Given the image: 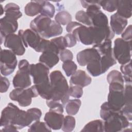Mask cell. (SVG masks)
Segmentation results:
<instances>
[{
	"label": "cell",
	"instance_id": "obj_45",
	"mask_svg": "<svg viewBox=\"0 0 132 132\" xmlns=\"http://www.w3.org/2000/svg\"><path fill=\"white\" fill-rule=\"evenodd\" d=\"M67 47H72L77 43V40L72 34H67L64 36Z\"/></svg>",
	"mask_w": 132,
	"mask_h": 132
},
{
	"label": "cell",
	"instance_id": "obj_46",
	"mask_svg": "<svg viewBox=\"0 0 132 132\" xmlns=\"http://www.w3.org/2000/svg\"><path fill=\"white\" fill-rule=\"evenodd\" d=\"M131 25H129L121 34L122 39L126 41H131Z\"/></svg>",
	"mask_w": 132,
	"mask_h": 132
},
{
	"label": "cell",
	"instance_id": "obj_9",
	"mask_svg": "<svg viewBox=\"0 0 132 132\" xmlns=\"http://www.w3.org/2000/svg\"><path fill=\"white\" fill-rule=\"evenodd\" d=\"M49 69L41 62L31 64L29 66L30 75L33 78L35 85L39 86L50 82Z\"/></svg>",
	"mask_w": 132,
	"mask_h": 132
},
{
	"label": "cell",
	"instance_id": "obj_33",
	"mask_svg": "<svg viewBox=\"0 0 132 132\" xmlns=\"http://www.w3.org/2000/svg\"><path fill=\"white\" fill-rule=\"evenodd\" d=\"M76 125V120L72 116H67L64 118L61 129L64 132H71L74 130Z\"/></svg>",
	"mask_w": 132,
	"mask_h": 132
},
{
	"label": "cell",
	"instance_id": "obj_22",
	"mask_svg": "<svg viewBox=\"0 0 132 132\" xmlns=\"http://www.w3.org/2000/svg\"><path fill=\"white\" fill-rule=\"evenodd\" d=\"M132 1H118L117 13L120 16L127 19L131 16Z\"/></svg>",
	"mask_w": 132,
	"mask_h": 132
},
{
	"label": "cell",
	"instance_id": "obj_20",
	"mask_svg": "<svg viewBox=\"0 0 132 132\" xmlns=\"http://www.w3.org/2000/svg\"><path fill=\"white\" fill-rule=\"evenodd\" d=\"M110 25L114 34L118 35H121L127 25V20L116 12L111 15Z\"/></svg>",
	"mask_w": 132,
	"mask_h": 132
},
{
	"label": "cell",
	"instance_id": "obj_10",
	"mask_svg": "<svg viewBox=\"0 0 132 132\" xmlns=\"http://www.w3.org/2000/svg\"><path fill=\"white\" fill-rule=\"evenodd\" d=\"M4 45L18 56H22L25 52V46L21 37L15 34H10L6 36L4 41Z\"/></svg>",
	"mask_w": 132,
	"mask_h": 132
},
{
	"label": "cell",
	"instance_id": "obj_12",
	"mask_svg": "<svg viewBox=\"0 0 132 132\" xmlns=\"http://www.w3.org/2000/svg\"><path fill=\"white\" fill-rule=\"evenodd\" d=\"M77 41L86 45H93V35L91 26H86L82 24L76 27L71 32Z\"/></svg>",
	"mask_w": 132,
	"mask_h": 132
},
{
	"label": "cell",
	"instance_id": "obj_36",
	"mask_svg": "<svg viewBox=\"0 0 132 132\" xmlns=\"http://www.w3.org/2000/svg\"><path fill=\"white\" fill-rule=\"evenodd\" d=\"M118 1L117 0H107L98 1V4L104 10L109 12H112L117 10Z\"/></svg>",
	"mask_w": 132,
	"mask_h": 132
},
{
	"label": "cell",
	"instance_id": "obj_7",
	"mask_svg": "<svg viewBox=\"0 0 132 132\" xmlns=\"http://www.w3.org/2000/svg\"><path fill=\"white\" fill-rule=\"evenodd\" d=\"M16 55L10 50L2 49L1 51L0 69L1 74L5 76L11 75L17 65Z\"/></svg>",
	"mask_w": 132,
	"mask_h": 132
},
{
	"label": "cell",
	"instance_id": "obj_26",
	"mask_svg": "<svg viewBox=\"0 0 132 132\" xmlns=\"http://www.w3.org/2000/svg\"><path fill=\"white\" fill-rule=\"evenodd\" d=\"M81 131L104 132V121L101 120H95L90 121L84 127Z\"/></svg>",
	"mask_w": 132,
	"mask_h": 132
},
{
	"label": "cell",
	"instance_id": "obj_30",
	"mask_svg": "<svg viewBox=\"0 0 132 132\" xmlns=\"http://www.w3.org/2000/svg\"><path fill=\"white\" fill-rule=\"evenodd\" d=\"M92 47L95 48L102 56L112 50V42L111 40L107 39L100 44L93 45Z\"/></svg>",
	"mask_w": 132,
	"mask_h": 132
},
{
	"label": "cell",
	"instance_id": "obj_37",
	"mask_svg": "<svg viewBox=\"0 0 132 132\" xmlns=\"http://www.w3.org/2000/svg\"><path fill=\"white\" fill-rule=\"evenodd\" d=\"M75 19L81 24H84L86 26H92V22L87 12L84 10H79L77 11L75 14Z\"/></svg>",
	"mask_w": 132,
	"mask_h": 132
},
{
	"label": "cell",
	"instance_id": "obj_5",
	"mask_svg": "<svg viewBox=\"0 0 132 132\" xmlns=\"http://www.w3.org/2000/svg\"><path fill=\"white\" fill-rule=\"evenodd\" d=\"M38 95L39 93L35 85L26 89L15 88L9 93L10 98L12 101L18 102L21 107L29 106L31 103L32 98L36 97Z\"/></svg>",
	"mask_w": 132,
	"mask_h": 132
},
{
	"label": "cell",
	"instance_id": "obj_1",
	"mask_svg": "<svg viewBox=\"0 0 132 132\" xmlns=\"http://www.w3.org/2000/svg\"><path fill=\"white\" fill-rule=\"evenodd\" d=\"M30 27L45 39L58 36L63 31L61 25L42 14L38 15L30 22Z\"/></svg>",
	"mask_w": 132,
	"mask_h": 132
},
{
	"label": "cell",
	"instance_id": "obj_29",
	"mask_svg": "<svg viewBox=\"0 0 132 132\" xmlns=\"http://www.w3.org/2000/svg\"><path fill=\"white\" fill-rule=\"evenodd\" d=\"M41 10L40 14L50 18L54 17L55 13V8L50 2L47 1H41Z\"/></svg>",
	"mask_w": 132,
	"mask_h": 132
},
{
	"label": "cell",
	"instance_id": "obj_13",
	"mask_svg": "<svg viewBox=\"0 0 132 132\" xmlns=\"http://www.w3.org/2000/svg\"><path fill=\"white\" fill-rule=\"evenodd\" d=\"M12 84L15 88L25 89L29 87L31 84L29 67L19 69L13 78Z\"/></svg>",
	"mask_w": 132,
	"mask_h": 132
},
{
	"label": "cell",
	"instance_id": "obj_44",
	"mask_svg": "<svg viewBox=\"0 0 132 132\" xmlns=\"http://www.w3.org/2000/svg\"><path fill=\"white\" fill-rule=\"evenodd\" d=\"M10 86V81L9 79L5 77L1 76L0 82V92L1 93H5L7 91Z\"/></svg>",
	"mask_w": 132,
	"mask_h": 132
},
{
	"label": "cell",
	"instance_id": "obj_24",
	"mask_svg": "<svg viewBox=\"0 0 132 132\" xmlns=\"http://www.w3.org/2000/svg\"><path fill=\"white\" fill-rule=\"evenodd\" d=\"M100 62L102 67L103 74L105 73L111 67L117 63V60L114 57L113 49L101 57Z\"/></svg>",
	"mask_w": 132,
	"mask_h": 132
},
{
	"label": "cell",
	"instance_id": "obj_34",
	"mask_svg": "<svg viewBox=\"0 0 132 132\" xmlns=\"http://www.w3.org/2000/svg\"><path fill=\"white\" fill-rule=\"evenodd\" d=\"M131 60L128 62L122 64L120 67V70L124 81L126 84H131Z\"/></svg>",
	"mask_w": 132,
	"mask_h": 132
},
{
	"label": "cell",
	"instance_id": "obj_48",
	"mask_svg": "<svg viewBox=\"0 0 132 132\" xmlns=\"http://www.w3.org/2000/svg\"><path fill=\"white\" fill-rule=\"evenodd\" d=\"M81 24L77 22H71L69 23L66 27V30L69 34H71L72 31L78 26L80 25Z\"/></svg>",
	"mask_w": 132,
	"mask_h": 132
},
{
	"label": "cell",
	"instance_id": "obj_41",
	"mask_svg": "<svg viewBox=\"0 0 132 132\" xmlns=\"http://www.w3.org/2000/svg\"><path fill=\"white\" fill-rule=\"evenodd\" d=\"M69 94L70 96L75 98H80L83 94L82 87L76 85H71L69 88Z\"/></svg>",
	"mask_w": 132,
	"mask_h": 132
},
{
	"label": "cell",
	"instance_id": "obj_14",
	"mask_svg": "<svg viewBox=\"0 0 132 132\" xmlns=\"http://www.w3.org/2000/svg\"><path fill=\"white\" fill-rule=\"evenodd\" d=\"M93 35V45L100 44L106 40H111L114 37V34L110 26L97 27L91 26Z\"/></svg>",
	"mask_w": 132,
	"mask_h": 132
},
{
	"label": "cell",
	"instance_id": "obj_2",
	"mask_svg": "<svg viewBox=\"0 0 132 132\" xmlns=\"http://www.w3.org/2000/svg\"><path fill=\"white\" fill-rule=\"evenodd\" d=\"M50 80L53 89L51 100L60 101L63 105H65L70 97L69 86L66 78L60 71L55 70L50 73Z\"/></svg>",
	"mask_w": 132,
	"mask_h": 132
},
{
	"label": "cell",
	"instance_id": "obj_28",
	"mask_svg": "<svg viewBox=\"0 0 132 132\" xmlns=\"http://www.w3.org/2000/svg\"><path fill=\"white\" fill-rule=\"evenodd\" d=\"M87 70L93 77L100 76L103 74L100 59L95 60L87 65Z\"/></svg>",
	"mask_w": 132,
	"mask_h": 132
},
{
	"label": "cell",
	"instance_id": "obj_11",
	"mask_svg": "<svg viewBox=\"0 0 132 132\" xmlns=\"http://www.w3.org/2000/svg\"><path fill=\"white\" fill-rule=\"evenodd\" d=\"M20 110L19 107L13 103H8L2 111L0 119L1 127L9 124L14 125Z\"/></svg>",
	"mask_w": 132,
	"mask_h": 132
},
{
	"label": "cell",
	"instance_id": "obj_4",
	"mask_svg": "<svg viewBox=\"0 0 132 132\" xmlns=\"http://www.w3.org/2000/svg\"><path fill=\"white\" fill-rule=\"evenodd\" d=\"M107 103L114 110H121L125 105L124 84L118 82L109 84Z\"/></svg>",
	"mask_w": 132,
	"mask_h": 132
},
{
	"label": "cell",
	"instance_id": "obj_47",
	"mask_svg": "<svg viewBox=\"0 0 132 132\" xmlns=\"http://www.w3.org/2000/svg\"><path fill=\"white\" fill-rule=\"evenodd\" d=\"M0 131L1 132H11V131H18V129L13 125L9 124L2 127Z\"/></svg>",
	"mask_w": 132,
	"mask_h": 132
},
{
	"label": "cell",
	"instance_id": "obj_38",
	"mask_svg": "<svg viewBox=\"0 0 132 132\" xmlns=\"http://www.w3.org/2000/svg\"><path fill=\"white\" fill-rule=\"evenodd\" d=\"M46 103L49 108V111L59 113H63V105L62 103H60L59 101L50 100H46Z\"/></svg>",
	"mask_w": 132,
	"mask_h": 132
},
{
	"label": "cell",
	"instance_id": "obj_23",
	"mask_svg": "<svg viewBox=\"0 0 132 132\" xmlns=\"http://www.w3.org/2000/svg\"><path fill=\"white\" fill-rule=\"evenodd\" d=\"M20 7L15 3H8L4 7L5 16L17 21L22 16V13L20 11Z\"/></svg>",
	"mask_w": 132,
	"mask_h": 132
},
{
	"label": "cell",
	"instance_id": "obj_17",
	"mask_svg": "<svg viewBox=\"0 0 132 132\" xmlns=\"http://www.w3.org/2000/svg\"><path fill=\"white\" fill-rule=\"evenodd\" d=\"M132 88L131 84H126L124 87L125 105L121 109L122 114L129 121L132 120Z\"/></svg>",
	"mask_w": 132,
	"mask_h": 132
},
{
	"label": "cell",
	"instance_id": "obj_16",
	"mask_svg": "<svg viewBox=\"0 0 132 132\" xmlns=\"http://www.w3.org/2000/svg\"><path fill=\"white\" fill-rule=\"evenodd\" d=\"M101 57L97 51L92 47L85 49L78 52L76 55V59L80 66L84 67L94 60L100 59Z\"/></svg>",
	"mask_w": 132,
	"mask_h": 132
},
{
	"label": "cell",
	"instance_id": "obj_40",
	"mask_svg": "<svg viewBox=\"0 0 132 132\" xmlns=\"http://www.w3.org/2000/svg\"><path fill=\"white\" fill-rule=\"evenodd\" d=\"M118 111L112 109L108 104L107 102H104L101 106L100 117L103 121H105L113 111Z\"/></svg>",
	"mask_w": 132,
	"mask_h": 132
},
{
	"label": "cell",
	"instance_id": "obj_32",
	"mask_svg": "<svg viewBox=\"0 0 132 132\" xmlns=\"http://www.w3.org/2000/svg\"><path fill=\"white\" fill-rule=\"evenodd\" d=\"M28 131H51L52 129L45 122L36 121L29 126Z\"/></svg>",
	"mask_w": 132,
	"mask_h": 132
},
{
	"label": "cell",
	"instance_id": "obj_15",
	"mask_svg": "<svg viewBox=\"0 0 132 132\" xmlns=\"http://www.w3.org/2000/svg\"><path fill=\"white\" fill-rule=\"evenodd\" d=\"M18 28V23L16 20L4 16L0 20V33L1 44L9 34H14Z\"/></svg>",
	"mask_w": 132,
	"mask_h": 132
},
{
	"label": "cell",
	"instance_id": "obj_31",
	"mask_svg": "<svg viewBox=\"0 0 132 132\" xmlns=\"http://www.w3.org/2000/svg\"><path fill=\"white\" fill-rule=\"evenodd\" d=\"M72 16L67 11H61L58 12L55 16V21L60 25H65L72 22Z\"/></svg>",
	"mask_w": 132,
	"mask_h": 132
},
{
	"label": "cell",
	"instance_id": "obj_35",
	"mask_svg": "<svg viewBox=\"0 0 132 132\" xmlns=\"http://www.w3.org/2000/svg\"><path fill=\"white\" fill-rule=\"evenodd\" d=\"M107 80L109 84L114 82L124 84V82L122 73L116 70H113L108 73L107 76Z\"/></svg>",
	"mask_w": 132,
	"mask_h": 132
},
{
	"label": "cell",
	"instance_id": "obj_49",
	"mask_svg": "<svg viewBox=\"0 0 132 132\" xmlns=\"http://www.w3.org/2000/svg\"><path fill=\"white\" fill-rule=\"evenodd\" d=\"M0 6H1L0 9H1V15H2L4 13V8H3V6H2V4H1V5H0Z\"/></svg>",
	"mask_w": 132,
	"mask_h": 132
},
{
	"label": "cell",
	"instance_id": "obj_6",
	"mask_svg": "<svg viewBox=\"0 0 132 132\" xmlns=\"http://www.w3.org/2000/svg\"><path fill=\"white\" fill-rule=\"evenodd\" d=\"M131 41L117 38L114 41L113 52L116 60L121 65L131 60Z\"/></svg>",
	"mask_w": 132,
	"mask_h": 132
},
{
	"label": "cell",
	"instance_id": "obj_43",
	"mask_svg": "<svg viewBox=\"0 0 132 132\" xmlns=\"http://www.w3.org/2000/svg\"><path fill=\"white\" fill-rule=\"evenodd\" d=\"M58 56L59 59L63 62L69 60H72L73 58L72 52L66 48L60 51L58 53Z\"/></svg>",
	"mask_w": 132,
	"mask_h": 132
},
{
	"label": "cell",
	"instance_id": "obj_39",
	"mask_svg": "<svg viewBox=\"0 0 132 132\" xmlns=\"http://www.w3.org/2000/svg\"><path fill=\"white\" fill-rule=\"evenodd\" d=\"M62 68L64 70L66 75L68 77L72 76L77 69V65L72 60H69L63 62Z\"/></svg>",
	"mask_w": 132,
	"mask_h": 132
},
{
	"label": "cell",
	"instance_id": "obj_8",
	"mask_svg": "<svg viewBox=\"0 0 132 132\" xmlns=\"http://www.w3.org/2000/svg\"><path fill=\"white\" fill-rule=\"evenodd\" d=\"M18 35L21 37L25 47L33 48L35 51L40 52V47L44 38L31 29L20 30Z\"/></svg>",
	"mask_w": 132,
	"mask_h": 132
},
{
	"label": "cell",
	"instance_id": "obj_27",
	"mask_svg": "<svg viewBox=\"0 0 132 132\" xmlns=\"http://www.w3.org/2000/svg\"><path fill=\"white\" fill-rule=\"evenodd\" d=\"M81 104L80 100L72 99L69 101L65 104L66 112L70 116H74L77 113Z\"/></svg>",
	"mask_w": 132,
	"mask_h": 132
},
{
	"label": "cell",
	"instance_id": "obj_21",
	"mask_svg": "<svg viewBox=\"0 0 132 132\" xmlns=\"http://www.w3.org/2000/svg\"><path fill=\"white\" fill-rule=\"evenodd\" d=\"M59 60L58 54L51 51H46L40 55L39 61L51 69L59 62Z\"/></svg>",
	"mask_w": 132,
	"mask_h": 132
},
{
	"label": "cell",
	"instance_id": "obj_42",
	"mask_svg": "<svg viewBox=\"0 0 132 132\" xmlns=\"http://www.w3.org/2000/svg\"><path fill=\"white\" fill-rule=\"evenodd\" d=\"M51 41L55 45L59 51L65 49L67 47L64 37L60 36L53 38L51 40Z\"/></svg>",
	"mask_w": 132,
	"mask_h": 132
},
{
	"label": "cell",
	"instance_id": "obj_3",
	"mask_svg": "<svg viewBox=\"0 0 132 132\" xmlns=\"http://www.w3.org/2000/svg\"><path fill=\"white\" fill-rule=\"evenodd\" d=\"M105 132L131 131V123L121 110L113 111L104 121Z\"/></svg>",
	"mask_w": 132,
	"mask_h": 132
},
{
	"label": "cell",
	"instance_id": "obj_25",
	"mask_svg": "<svg viewBox=\"0 0 132 132\" xmlns=\"http://www.w3.org/2000/svg\"><path fill=\"white\" fill-rule=\"evenodd\" d=\"M41 7V1H31L25 6L24 12L29 16H34L40 13Z\"/></svg>",
	"mask_w": 132,
	"mask_h": 132
},
{
	"label": "cell",
	"instance_id": "obj_18",
	"mask_svg": "<svg viewBox=\"0 0 132 132\" xmlns=\"http://www.w3.org/2000/svg\"><path fill=\"white\" fill-rule=\"evenodd\" d=\"M64 118L62 113L49 111L45 113L44 120L52 129L59 130L62 127Z\"/></svg>",
	"mask_w": 132,
	"mask_h": 132
},
{
	"label": "cell",
	"instance_id": "obj_19",
	"mask_svg": "<svg viewBox=\"0 0 132 132\" xmlns=\"http://www.w3.org/2000/svg\"><path fill=\"white\" fill-rule=\"evenodd\" d=\"M92 81L91 77L86 72L81 70H77L71 76L70 79L71 85H76L84 87L89 85Z\"/></svg>",
	"mask_w": 132,
	"mask_h": 132
}]
</instances>
